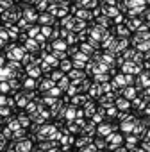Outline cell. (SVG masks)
I'll return each instance as SVG.
<instances>
[{
    "instance_id": "cell-10",
    "label": "cell",
    "mask_w": 150,
    "mask_h": 152,
    "mask_svg": "<svg viewBox=\"0 0 150 152\" xmlns=\"http://www.w3.org/2000/svg\"><path fill=\"white\" fill-rule=\"evenodd\" d=\"M125 97H127V99L134 97V90H132V88H130V90H125Z\"/></svg>"
},
{
    "instance_id": "cell-1",
    "label": "cell",
    "mask_w": 150,
    "mask_h": 152,
    "mask_svg": "<svg viewBox=\"0 0 150 152\" xmlns=\"http://www.w3.org/2000/svg\"><path fill=\"white\" fill-rule=\"evenodd\" d=\"M107 141H109V148H111V150H116V147L122 143V136H120V134H113V132H111V134L107 136Z\"/></svg>"
},
{
    "instance_id": "cell-6",
    "label": "cell",
    "mask_w": 150,
    "mask_h": 152,
    "mask_svg": "<svg viewBox=\"0 0 150 152\" xmlns=\"http://www.w3.org/2000/svg\"><path fill=\"white\" fill-rule=\"evenodd\" d=\"M136 141H138V138H136V136H129V138H127V147H129V148H132Z\"/></svg>"
},
{
    "instance_id": "cell-18",
    "label": "cell",
    "mask_w": 150,
    "mask_h": 152,
    "mask_svg": "<svg viewBox=\"0 0 150 152\" xmlns=\"http://www.w3.org/2000/svg\"><path fill=\"white\" fill-rule=\"evenodd\" d=\"M116 152H125V148H116Z\"/></svg>"
},
{
    "instance_id": "cell-4",
    "label": "cell",
    "mask_w": 150,
    "mask_h": 152,
    "mask_svg": "<svg viewBox=\"0 0 150 152\" xmlns=\"http://www.w3.org/2000/svg\"><path fill=\"white\" fill-rule=\"evenodd\" d=\"M116 106H118L120 109H127V107H129L130 104H129V102H127L125 99H120V100H116Z\"/></svg>"
},
{
    "instance_id": "cell-19",
    "label": "cell",
    "mask_w": 150,
    "mask_h": 152,
    "mask_svg": "<svg viewBox=\"0 0 150 152\" xmlns=\"http://www.w3.org/2000/svg\"><path fill=\"white\" fill-rule=\"evenodd\" d=\"M146 134H148V138H150V131H148V132H146Z\"/></svg>"
},
{
    "instance_id": "cell-15",
    "label": "cell",
    "mask_w": 150,
    "mask_h": 152,
    "mask_svg": "<svg viewBox=\"0 0 150 152\" xmlns=\"http://www.w3.org/2000/svg\"><path fill=\"white\" fill-rule=\"evenodd\" d=\"M2 91H9V84H7L6 81L2 83Z\"/></svg>"
},
{
    "instance_id": "cell-8",
    "label": "cell",
    "mask_w": 150,
    "mask_h": 152,
    "mask_svg": "<svg viewBox=\"0 0 150 152\" xmlns=\"http://www.w3.org/2000/svg\"><path fill=\"white\" fill-rule=\"evenodd\" d=\"M66 118H71V120H73V118H75V109H68V111H66Z\"/></svg>"
},
{
    "instance_id": "cell-14",
    "label": "cell",
    "mask_w": 150,
    "mask_h": 152,
    "mask_svg": "<svg viewBox=\"0 0 150 152\" xmlns=\"http://www.w3.org/2000/svg\"><path fill=\"white\" fill-rule=\"evenodd\" d=\"M25 88L32 90V88H34V81H27V83H25Z\"/></svg>"
},
{
    "instance_id": "cell-20",
    "label": "cell",
    "mask_w": 150,
    "mask_h": 152,
    "mask_svg": "<svg viewBox=\"0 0 150 152\" xmlns=\"http://www.w3.org/2000/svg\"><path fill=\"white\" fill-rule=\"evenodd\" d=\"M139 152H145V150H139Z\"/></svg>"
},
{
    "instance_id": "cell-17",
    "label": "cell",
    "mask_w": 150,
    "mask_h": 152,
    "mask_svg": "<svg viewBox=\"0 0 150 152\" xmlns=\"http://www.w3.org/2000/svg\"><path fill=\"white\" fill-rule=\"evenodd\" d=\"M50 93H52V95H59V88H57V90H55V88H52V91H50Z\"/></svg>"
},
{
    "instance_id": "cell-13",
    "label": "cell",
    "mask_w": 150,
    "mask_h": 152,
    "mask_svg": "<svg viewBox=\"0 0 150 152\" xmlns=\"http://www.w3.org/2000/svg\"><path fill=\"white\" fill-rule=\"evenodd\" d=\"M82 152H95V147L93 145H88L86 148H82Z\"/></svg>"
},
{
    "instance_id": "cell-16",
    "label": "cell",
    "mask_w": 150,
    "mask_h": 152,
    "mask_svg": "<svg viewBox=\"0 0 150 152\" xmlns=\"http://www.w3.org/2000/svg\"><path fill=\"white\" fill-rule=\"evenodd\" d=\"M11 88L16 90V88H18V83H16V81H11Z\"/></svg>"
},
{
    "instance_id": "cell-5",
    "label": "cell",
    "mask_w": 150,
    "mask_h": 152,
    "mask_svg": "<svg viewBox=\"0 0 150 152\" xmlns=\"http://www.w3.org/2000/svg\"><path fill=\"white\" fill-rule=\"evenodd\" d=\"M145 131H146V129L143 127V124H139V122H138V124H136V127H134V134H136V136H138V134H141V132L145 134Z\"/></svg>"
},
{
    "instance_id": "cell-12",
    "label": "cell",
    "mask_w": 150,
    "mask_h": 152,
    "mask_svg": "<svg viewBox=\"0 0 150 152\" xmlns=\"http://www.w3.org/2000/svg\"><path fill=\"white\" fill-rule=\"evenodd\" d=\"M2 116H4V118H7V116H9V107H6V106H4V109H2Z\"/></svg>"
},
{
    "instance_id": "cell-7",
    "label": "cell",
    "mask_w": 150,
    "mask_h": 152,
    "mask_svg": "<svg viewBox=\"0 0 150 152\" xmlns=\"http://www.w3.org/2000/svg\"><path fill=\"white\" fill-rule=\"evenodd\" d=\"M107 116H118V109H116V107H114V109H113V107L107 109Z\"/></svg>"
},
{
    "instance_id": "cell-3",
    "label": "cell",
    "mask_w": 150,
    "mask_h": 152,
    "mask_svg": "<svg viewBox=\"0 0 150 152\" xmlns=\"http://www.w3.org/2000/svg\"><path fill=\"white\" fill-rule=\"evenodd\" d=\"M113 129H114L113 125H107V124H100V125H98V129H97V132H98L100 136H109Z\"/></svg>"
},
{
    "instance_id": "cell-9",
    "label": "cell",
    "mask_w": 150,
    "mask_h": 152,
    "mask_svg": "<svg viewBox=\"0 0 150 152\" xmlns=\"http://www.w3.org/2000/svg\"><path fill=\"white\" fill-rule=\"evenodd\" d=\"M95 145H97L98 148H104V147H106V141H104V140L100 138V140H97V141H95Z\"/></svg>"
},
{
    "instance_id": "cell-11",
    "label": "cell",
    "mask_w": 150,
    "mask_h": 152,
    "mask_svg": "<svg viewBox=\"0 0 150 152\" xmlns=\"http://www.w3.org/2000/svg\"><path fill=\"white\" fill-rule=\"evenodd\" d=\"M20 124L25 127V125H29V118H25V116H20Z\"/></svg>"
},
{
    "instance_id": "cell-2",
    "label": "cell",
    "mask_w": 150,
    "mask_h": 152,
    "mask_svg": "<svg viewBox=\"0 0 150 152\" xmlns=\"http://www.w3.org/2000/svg\"><path fill=\"white\" fill-rule=\"evenodd\" d=\"M13 147H16V150H18V152H29L32 145H31V141H29V140H23V141H15V143H13Z\"/></svg>"
}]
</instances>
